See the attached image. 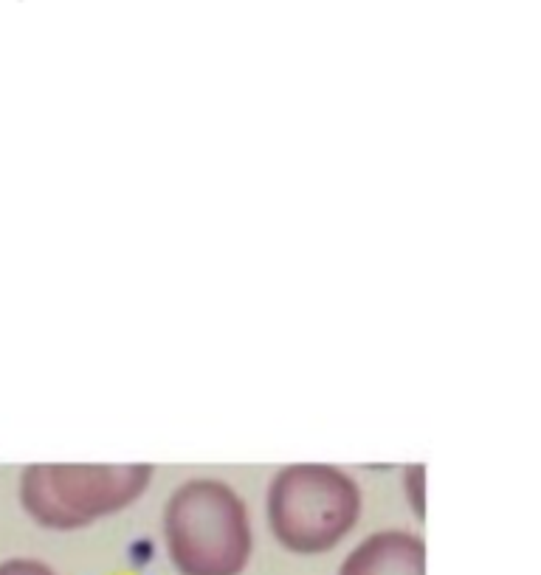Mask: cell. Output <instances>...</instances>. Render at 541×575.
<instances>
[{
  "label": "cell",
  "instance_id": "1",
  "mask_svg": "<svg viewBox=\"0 0 541 575\" xmlns=\"http://www.w3.org/2000/svg\"><path fill=\"white\" fill-rule=\"evenodd\" d=\"M164 547L178 575H243L254 530L243 497L229 482L195 477L164 505Z\"/></svg>",
  "mask_w": 541,
  "mask_h": 575
},
{
  "label": "cell",
  "instance_id": "2",
  "mask_svg": "<svg viewBox=\"0 0 541 575\" xmlns=\"http://www.w3.org/2000/svg\"><path fill=\"white\" fill-rule=\"evenodd\" d=\"M358 482L330 463L279 468L265 494V516L279 547L296 556L336 550L361 519Z\"/></svg>",
  "mask_w": 541,
  "mask_h": 575
},
{
  "label": "cell",
  "instance_id": "4",
  "mask_svg": "<svg viewBox=\"0 0 541 575\" xmlns=\"http://www.w3.org/2000/svg\"><path fill=\"white\" fill-rule=\"evenodd\" d=\"M339 575H426V544L409 530H378L347 553Z\"/></svg>",
  "mask_w": 541,
  "mask_h": 575
},
{
  "label": "cell",
  "instance_id": "5",
  "mask_svg": "<svg viewBox=\"0 0 541 575\" xmlns=\"http://www.w3.org/2000/svg\"><path fill=\"white\" fill-rule=\"evenodd\" d=\"M0 575H57L40 559H6L0 561Z\"/></svg>",
  "mask_w": 541,
  "mask_h": 575
},
{
  "label": "cell",
  "instance_id": "3",
  "mask_svg": "<svg viewBox=\"0 0 541 575\" xmlns=\"http://www.w3.org/2000/svg\"><path fill=\"white\" fill-rule=\"evenodd\" d=\"M150 463H34L17 482L20 505L46 530H82L136 505L153 482Z\"/></svg>",
  "mask_w": 541,
  "mask_h": 575
}]
</instances>
